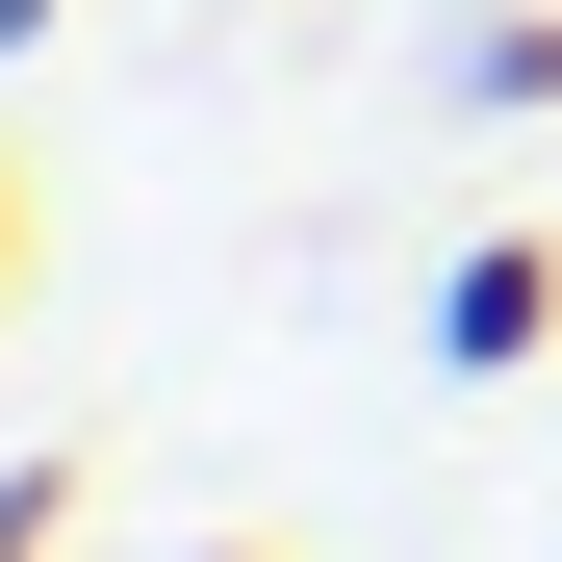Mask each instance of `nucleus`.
<instances>
[{"label":"nucleus","mask_w":562,"mask_h":562,"mask_svg":"<svg viewBox=\"0 0 562 562\" xmlns=\"http://www.w3.org/2000/svg\"><path fill=\"white\" fill-rule=\"evenodd\" d=\"M460 103H486V128L562 103V0H486V26H460Z\"/></svg>","instance_id":"f03ea898"},{"label":"nucleus","mask_w":562,"mask_h":562,"mask_svg":"<svg viewBox=\"0 0 562 562\" xmlns=\"http://www.w3.org/2000/svg\"><path fill=\"white\" fill-rule=\"evenodd\" d=\"M537 333H562V256H537V231H460V256H435V358H460V384H512Z\"/></svg>","instance_id":"f257e3e1"},{"label":"nucleus","mask_w":562,"mask_h":562,"mask_svg":"<svg viewBox=\"0 0 562 562\" xmlns=\"http://www.w3.org/2000/svg\"><path fill=\"white\" fill-rule=\"evenodd\" d=\"M77 537V460H0V562H52Z\"/></svg>","instance_id":"7ed1b4c3"},{"label":"nucleus","mask_w":562,"mask_h":562,"mask_svg":"<svg viewBox=\"0 0 562 562\" xmlns=\"http://www.w3.org/2000/svg\"><path fill=\"white\" fill-rule=\"evenodd\" d=\"M205 562H281V537H205Z\"/></svg>","instance_id":"39448f33"},{"label":"nucleus","mask_w":562,"mask_h":562,"mask_svg":"<svg viewBox=\"0 0 562 562\" xmlns=\"http://www.w3.org/2000/svg\"><path fill=\"white\" fill-rule=\"evenodd\" d=\"M0 281H26V179H0Z\"/></svg>","instance_id":"20e7f679"}]
</instances>
